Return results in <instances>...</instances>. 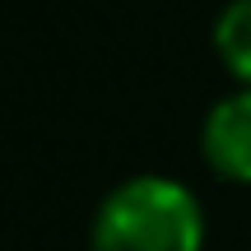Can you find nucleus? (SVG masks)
Returning <instances> with one entry per match:
<instances>
[{
	"mask_svg": "<svg viewBox=\"0 0 251 251\" xmlns=\"http://www.w3.org/2000/svg\"><path fill=\"white\" fill-rule=\"evenodd\" d=\"M200 149H205L209 168L219 177L251 186V89L228 93L209 107L205 130H200Z\"/></svg>",
	"mask_w": 251,
	"mask_h": 251,
	"instance_id": "2",
	"label": "nucleus"
},
{
	"mask_svg": "<svg viewBox=\"0 0 251 251\" xmlns=\"http://www.w3.org/2000/svg\"><path fill=\"white\" fill-rule=\"evenodd\" d=\"M205 209L177 177L140 172L102 196L93 209L89 251H200Z\"/></svg>",
	"mask_w": 251,
	"mask_h": 251,
	"instance_id": "1",
	"label": "nucleus"
},
{
	"mask_svg": "<svg viewBox=\"0 0 251 251\" xmlns=\"http://www.w3.org/2000/svg\"><path fill=\"white\" fill-rule=\"evenodd\" d=\"M214 47L224 65L251 89V0H228L214 19Z\"/></svg>",
	"mask_w": 251,
	"mask_h": 251,
	"instance_id": "3",
	"label": "nucleus"
}]
</instances>
